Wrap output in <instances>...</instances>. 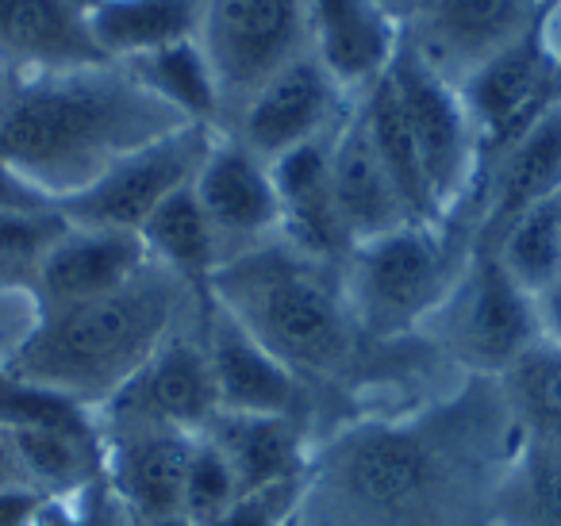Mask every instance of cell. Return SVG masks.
<instances>
[{"label": "cell", "mask_w": 561, "mask_h": 526, "mask_svg": "<svg viewBox=\"0 0 561 526\" xmlns=\"http://www.w3.org/2000/svg\"><path fill=\"white\" fill-rule=\"evenodd\" d=\"M239 495H242L239 477L227 465V457L216 449V442L196 434L193 457H188V480H185V515L196 526H216Z\"/></svg>", "instance_id": "33"}, {"label": "cell", "mask_w": 561, "mask_h": 526, "mask_svg": "<svg viewBox=\"0 0 561 526\" xmlns=\"http://www.w3.org/2000/svg\"><path fill=\"white\" fill-rule=\"evenodd\" d=\"M354 96H346L320 62L316 50H305L293 58L277 78H270L254 93V101L242 108L234 127L227 135L242 142L265 165L277 162L280 155L305 147L312 139L331 135L343 124Z\"/></svg>", "instance_id": "12"}, {"label": "cell", "mask_w": 561, "mask_h": 526, "mask_svg": "<svg viewBox=\"0 0 561 526\" xmlns=\"http://www.w3.org/2000/svg\"><path fill=\"white\" fill-rule=\"evenodd\" d=\"M196 434L131 431L116 434L108 449V488L135 523L185 515V480Z\"/></svg>", "instance_id": "22"}, {"label": "cell", "mask_w": 561, "mask_h": 526, "mask_svg": "<svg viewBox=\"0 0 561 526\" xmlns=\"http://www.w3.org/2000/svg\"><path fill=\"white\" fill-rule=\"evenodd\" d=\"M358 101H362V108H366L369 135H374L377 155H381V162H385V170H389L392 185H397L400 201H404L408 216H412L415 224H443V216H438V208H435V196H431L427 173H423L420 150H415L412 132H408L404 108H400V96H397V89H392L389 73H385L377 85H369Z\"/></svg>", "instance_id": "28"}, {"label": "cell", "mask_w": 561, "mask_h": 526, "mask_svg": "<svg viewBox=\"0 0 561 526\" xmlns=\"http://www.w3.org/2000/svg\"><path fill=\"white\" fill-rule=\"evenodd\" d=\"M188 304L201 308L173 273L150 262L116 293L66 308H39L27 339L0 369L70 396L81 408H104L154 350L178 334Z\"/></svg>", "instance_id": "2"}, {"label": "cell", "mask_w": 561, "mask_h": 526, "mask_svg": "<svg viewBox=\"0 0 561 526\" xmlns=\"http://www.w3.org/2000/svg\"><path fill=\"white\" fill-rule=\"evenodd\" d=\"M312 50L346 96H362L389 73L404 27L377 0H305Z\"/></svg>", "instance_id": "19"}, {"label": "cell", "mask_w": 561, "mask_h": 526, "mask_svg": "<svg viewBox=\"0 0 561 526\" xmlns=\"http://www.w3.org/2000/svg\"><path fill=\"white\" fill-rule=\"evenodd\" d=\"M58 208L43 188H35L27 178H20L9 162H0V211H50Z\"/></svg>", "instance_id": "36"}, {"label": "cell", "mask_w": 561, "mask_h": 526, "mask_svg": "<svg viewBox=\"0 0 561 526\" xmlns=\"http://www.w3.org/2000/svg\"><path fill=\"white\" fill-rule=\"evenodd\" d=\"M377 4H381V9L389 12V16L397 20L400 27H404L408 20L415 16V9H420V0H377Z\"/></svg>", "instance_id": "40"}, {"label": "cell", "mask_w": 561, "mask_h": 526, "mask_svg": "<svg viewBox=\"0 0 561 526\" xmlns=\"http://www.w3.org/2000/svg\"><path fill=\"white\" fill-rule=\"evenodd\" d=\"M150 265L139 231L70 227L32 270V296L39 308L96 300L116 293Z\"/></svg>", "instance_id": "17"}, {"label": "cell", "mask_w": 561, "mask_h": 526, "mask_svg": "<svg viewBox=\"0 0 561 526\" xmlns=\"http://www.w3.org/2000/svg\"><path fill=\"white\" fill-rule=\"evenodd\" d=\"M124 70L131 73L150 96H158L165 108L178 112L185 124H204L219 132V124H224L219 89H216V78H211L208 58H204L196 39L139 55V58H131V62H124Z\"/></svg>", "instance_id": "27"}, {"label": "cell", "mask_w": 561, "mask_h": 526, "mask_svg": "<svg viewBox=\"0 0 561 526\" xmlns=\"http://www.w3.org/2000/svg\"><path fill=\"white\" fill-rule=\"evenodd\" d=\"M289 526H300V518H293V523H289Z\"/></svg>", "instance_id": "42"}, {"label": "cell", "mask_w": 561, "mask_h": 526, "mask_svg": "<svg viewBox=\"0 0 561 526\" xmlns=\"http://www.w3.org/2000/svg\"><path fill=\"white\" fill-rule=\"evenodd\" d=\"M473 235L446 224H408L362 242L343 262V288L358 327L374 342L423 331L466 270Z\"/></svg>", "instance_id": "5"}, {"label": "cell", "mask_w": 561, "mask_h": 526, "mask_svg": "<svg viewBox=\"0 0 561 526\" xmlns=\"http://www.w3.org/2000/svg\"><path fill=\"white\" fill-rule=\"evenodd\" d=\"M204 438L216 442L227 465L239 477L242 492L277 484V480L308 477L312 457L308 438L300 431L297 415H239V411H219L208 423Z\"/></svg>", "instance_id": "23"}, {"label": "cell", "mask_w": 561, "mask_h": 526, "mask_svg": "<svg viewBox=\"0 0 561 526\" xmlns=\"http://www.w3.org/2000/svg\"><path fill=\"white\" fill-rule=\"evenodd\" d=\"M389 81L400 96L408 132H412L423 173H427L431 196H435V208L446 224V219H454L461 208L473 204V181H477L473 119H469L458 85H450L404 39V32H400L397 58L389 66Z\"/></svg>", "instance_id": "8"}, {"label": "cell", "mask_w": 561, "mask_h": 526, "mask_svg": "<svg viewBox=\"0 0 561 526\" xmlns=\"http://www.w3.org/2000/svg\"><path fill=\"white\" fill-rule=\"evenodd\" d=\"M305 495L308 477L254 488V492H242L216 526H289L293 518H300Z\"/></svg>", "instance_id": "35"}, {"label": "cell", "mask_w": 561, "mask_h": 526, "mask_svg": "<svg viewBox=\"0 0 561 526\" xmlns=\"http://www.w3.org/2000/svg\"><path fill=\"white\" fill-rule=\"evenodd\" d=\"M492 250L523 293L538 296L561 281V193L523 211Z\"/></svg>", "instance_id": "30"}, {"label": "cell", "mask_w": 561, "mask_h": 526, "mask_svg": "<svg viewBox=\"0 0 561 526\" xmlns=\"http://www.w3.org/2000/svg\"><path fill=\"white\" fill-rule=\"evenodd\" d=\"M423 334L473 377H500L542 342L535 296L523 293L496 250H469L446 300L423 323Z\"/></svg>", "instance_id": "6"}, {"label": "cell", "mask_w": 561, "mask_h": 526, "mask_svg": "<svg viewBox=\"0 0 561 526\" xmlns=\"http://www.w3.org/2000/svg\"><path fill=\"white\" fill-rule=\"evenodd\" d=\"M458 93L466 101V112L473 119V135H477V181H473V196H477L484 170L553 101H561V66L542 47V35H538L535 24L523 39H515L507 50H500L484 66H477L458 85ZM469 216H473V204H469Z\"/></svg>", "instance_id": "10"}, {"label": "cell", "mask_w": 561, "mask_h": 526, "mask_svg": "<svg viewBox=\"0 0 561 526\" xmlns=\"http://www.w3.org/2000/svg\"><path fill=\"white\" fill-rule=\"evenodd\" d=\"M219 89V132H231L254 93L312 50L305 0H204L196 32Z\"/></svg>", "instance_id": "7"}, {"label": "cell", "mask_w": 561, "mask_h": 526, "mask_svg": "<svg viewBox=\"0 0 561 526\" xmlns=\"http://www.w3.org/2000/svg\"><path fill=\"white\" fill-rule=\"evenodd\" d=\"M331 185H335V204L343 231L351 247L374 242L381 235H392L400 227L415 224L385 170L377 142L369 135V119L362 101L354 96L343 124L331 135Z\"/></svg>", "instance_id": "18"}, {"label": "cell", "mask_w": 561, "mask_h": 526, "mask_svg": "<svg viewBox=\"0 0 561 526\" xmlns=\"http://www.w3.org/2000/svg\"><path fill=\"white\" fill-rule=\"evenodd\" d=\"M538 24V0H420L404 24V39L461 85L477 66L507 50Z\"/></svg>", "instance_id": "13"}, {"label": "cell", "mask_w": 561, "mask_h": 526, "mask_svg": "<svg viewBox=\"0 0 561 526\" xmlns=\"http://www.w3.org/2000/svg\"><path fill=\"white\" fill-rule=\"evenodd\" d=\"M185 127L124 62L12 70L0 62V162L50 201L89 188L131 150Z\"/></svg>", "instance_id": "1"}, {"label": "cell", "mask_w": 561, "mask_h": 526, "mask_svg": "<svg viewBox=\"0 0 561 526\" xmlns=\"http://www.w3.org/2000/svg\"><path fill=\"white\" fill-rule=\"evenodd\" d=\"M211 300L300 380L346 377L374 342L351 311L343 265L320 262L280 235L219 265Z\"/></svg>", "instance_id": "3"}, {"label": "cell", "mask_w": 561, "mask_h": 526, "mask_svg": "<svg viewBox=\"0 0 561 526\" xmlns=\"http://www.w3.org/2000/svg\"><path fill=\"white\" fill-rule=\"evenodd\" d=\"M201 339L208 350L211 377H216L219 411L239 415H293L305 388L300 377L280 365L231 311L216 300L201 316Z\"/></svg>", "instance_id": "16"}, {"label": "cell", "mask_w": 561, "mask_h": 526, "mask_svg": "<svg viewBox=\"0 0 561 526\" xmlns=\"http://www.w3.org/2000/svg\"><path fill=\"white\" fill-rule=\"evenodd\" d=\"M219 132L204 124H185L147 147L131 150L101 173L89 188L58 201L70 227H108V231H139L158 204L178 188L193 185L204 170Z\"/></svg>", "instance_id": "9"}, {"label": "cell", "mask_w": 561, "mask_h": 526, "mask_svg": "<svg viewBox=\"0 0 561 526\" xmlns=\"http://www.w3.org/2000/svg\"><path fill=\"white\" fill-rule=\"evenodd\" d=\"M27 484L47 495L78 492L101 480V438H81L66 431H9Z\"/></svg>", "instance_id": "31"}, {"label": "cell", "mask_w": 561, "mask_h": 526, "mask_svg": "<svg viewBox=\"0 0 561 526\" xmlns=\"http://www.w3.org/2000/svg\"><path fill=\"white\" fill-rule=\"evenodd\" d=\"M558 4H561V0H538V16H546V12H553V9H558Z\"/></svg>", "instance_id": "41"}, {"label": "cell", "mask_w": 561, "mask_h": 526, "mask_svg": "<svg viewBox=\"0 0 561 526\" xmlns=\"http://www.w3.org/2000/svg\"><path fill=\"white\" fill-rule=\"evenodd\" d=\"M93 0H0V62L12 70H81L108 58L89 35Z\"/></svg>", "instance_id": "21"}, {"label": "cell", "mask_w": 561, "mask_h": 526, "mask_svg": "<svg viewBox=\"0 0 561 526\" xmlns=\"http://www.w3.org/2000/svg\"><path fill=\"white\" fill-rule=\"evenodd\" d=\"M70 231L66 216L58 208L50 211H0V265L12 273H24L32 281V270L62 235Z\"/></svg>", "instance_id": "34"}, {"label": "cell", "mask_w": 561, "mask_h": 526, "mask_svg": "<svg viewBox=\"0 0 561 526\" xmlns=\"http://www.w3.org/2000/svg\"><path fill=\"white\" fill-rule=\"evenodd\" d=\"M139 239L147 247L150 262L173 273L188 288V296L201 304V311H208L211 281H216V270L224 265V258H219L216 231H211L208 216H204L201 201H196V188L185 185L165 204H158L154 216L139 227Z\"/></svg>", "instance_id": "24"}, {"label": "cell", "mask_w": 561, "mask_h": 526, "mask_svg": "<svg viewBox=\"0 0 561 526\" xmlns=\"http://www.w3.org/2000/svg\"><path fill=\"white\" fill-rule=\"evenodd\" d=\"M454 403L415 415L412 423H366L339 434L320 465L316 484L362 526H431L446 518L461 492L466 454L450 434Z\"/></svg>", "instance_id": "4"}, {"label": "cell", "mask_w": 561, "mask_h": 526, "mask_svg": "<svg viewBox=\"0 0 561 526\" xmlns=\"http://www.w3.org/2000/svg\"><path fill=\"white\" fill-rule=\"evenodd\" d=\"M16 484H27V477H24V469H20L12 434L0 426V492H4V488H16Z\"/></svg>", "instance_id": "39"}, {"label": "cell", "mask_w": 561, "mask_h": 526, "mask_svg": "<svg viewBox=\"0 0 561 526\" xmlns=\"http://www.w3.org/2000/svg\"><path fill=\"white\" fill-rule=\"evenodd\" d=\"M204 0H93L89 35L108 62H131L150 50L196 39Z\"/></svg>", "instance_id": "25"}, {"label": "cell", "mask_w": 561, "mask_h": 526, "mask_svg": "<svg viewBox=\"0 0 561 526\" xmlns=\"http://www.w3.org/2000/svg\"><path fill=\"white\" fill-rule=\"evenodd\" d=\"M496 380L523 438L561 446V350L538 342Z\"/></svg>", "instance_id": "29"}, {"label": "cell", "mask_w": 561, "mask_h": 526, "mask_svg": "<svg viewBox=\"0 0 561 526\" xmlns=\"http://www.w3.org/2000/svg\"><path fill=\"white\" fill-rule=\"evenodd\" d=\"M104 419L116 434L178 431L204 434L219 415L216 377L201 334H170L147 365L104 403Z\"/></svg>", "instance_id": "11"}, {"label": "cell", "mask_w": 561, "mask_h": 526, "mask_svg": "<svg viewBox=\"0 0 561 526\" xmlns=\"http://www.w3.org/2000/svg\"><path fill=\"white\" fill-rule=\"evenodd\" d=\"M47 492L32 484H16L0 492V526H39V511Z\"/></svg>", "instance_id": "37"}, {"label": "cell", "mask_w": 561, "mask_h": 526, "mask_svg": "<svg viewBox=\"0 0 561 526\" xmlns=\"http://www.w3.org/2000/svg\"><path fill=\"white\" fill-rule=\"evenodd\" d=\"M331 135L280 155L270 162V178L280 204V239L320 262L343 265L354 247L343 231L331 185Z\"/></svg>", "instance_id": "20"}, {"label": "cell", "mask_w": 561, "mask_h": 526, "mask_svg": "<svg viewBox=\"0 0 561 526\" xmlns=\"http://www.w3.org/2000/svg\"><path fill=\"white\" fill-rule=\"evenodd\" d=\"M535 311H538V331L542 342L561 350V281H553L546 293L535 296Z\"/></svg>", "instance_id": "38"}, {"label": "cell", "mask_w": 561, "mask_h": 526, "mask_svg": "<svg viewBox=\"0 0 561 526\" xmlns=\"http://www.w3.org/2000/svg\"><path fill=\"white\" fill-rule=\"evenodd\" d=\"M0 426L4 431H66L81 438H101L96 419L70 396H58L32 380L0 369Z\"/></svg>", "instance_id": "32"}, {"label": "cell", "mask_w": 561, "mask_h": 526, "mask_svg": "<svg viewBox=\"0 0 561 526\" xmlns=\"http://www.w3.org/2000/svg\"><path fill=\"white\" fill-rule=\"evenodd\" d=\"M492 526H561V446L523 438L489 500Z\"/></svg>", "instance_id": "26"}, {"label": "cell", "mask_w": 561, "mask_h": 526, "mask_svg": "<svg viewBox=\"0 0 561 526\" xmlns=\"http://www.w3.org/2000/svg\"><path fill=\"white\" fill-rule=\"evenodd\" d=\"M561 193V101H553L496 162L484 170L473 196V247L492 250L500 235L535 204Z\"/></svg>", "instance_id": "15"}, {"label": "cell", "mask_w": 561, "mask_h": 526, "mask_svg": "<svg viewBox=\"0 0 561 526\" xmlns=\"http://www.w3.org/2000/svg\"><path fill=\"white\" fill-rule=\"evenodd\" d=\"M193 188L216 231L224 262L280 235V204L270 165L250 155L234 135H219Z\"/></svg>", "instance_id": "14"}]
</instances>
